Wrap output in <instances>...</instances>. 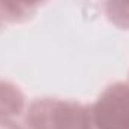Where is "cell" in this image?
Returning <instances> with one entry per match:
<instances>
[{
  "instance_id": "1",
  "label": "cell",
  "mask_w": 129,
  "mask_h": 129,
  "mask_svg": "<svg viewBox=\"0 0 129 129\" xmlns=\"http://www.w3.org/2000/svg\"><path fill=\"white\" fill-rule=\"evenodd\" d=\"M95 114L101 129H128L129 90L123 86L111 87L99 99Z\"/></svg>"
},
{
  "instance_id": "2",
  "label": "cell",
  "mask_w": 129,
  "mask_h": 129,
  "mask_svg": "<svg viewBox=\"0 0 129 129\" xmlns=\"http://www.w3.org/2000/svg\"><path fill=\"white\" fill-rule=\"evenodd\" d=\"M21 107V99L18 92L12 87L0 84V114H15Z\"/></svg>"
},
{
  "instance_id": "3",
  "label": "cell",
  "mask_w": 129,
  "mask_h": 129,
  "mask_svg": "<svg viewBox=\"0 0 129 129\" xmlns=\"http://www.w3.org/2000/svg\"><path fill=\"white\" fill-rule=\"evenodd\" d=\"M20 2H23V3H26V5H32V3H36L38 0H20Z\"/></svg>"
},
{
  "instance_id": "4",
  "label": "cell",
  "mask_w": 129,
  "mask_h": 129,
  "mask_svg": "<svg viewBox=\"0 0 129 129\" xmlns=\"http://www.w3.org/2000/svg\"><path fill=\"white\" fill-rule=\"evenodd\" d=\"M123 2H125V3H126V5H129V0H123Z\"/></svg>"
},
{
  "instance_id": "5",
  "label": "cell",
  "mask_w": 129,
  "mask_h": 129,
  "mask_svg": "<svg viewBox=\"0 0 129 129\" xmlns=\"http://www.w3.org/2000/svg\"><path fill=\"white\" fill-rule=\"evenodd\" d=\"M128 129H129V128H128Z\"/></svg>"
}]
</instances>
